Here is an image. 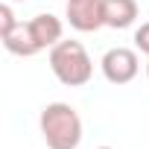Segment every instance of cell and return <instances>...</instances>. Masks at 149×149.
<instances>
[{
  "label": "cell",
  "mask_w": 149,
  "mask_h": 149,
  "mask_svg": "<svg viewBox=\"0 0 149 149\" xmlns=\"http://www.w3.org/2000/svg\"><path fill=\"white\" fill-rule=\"evenodd\" d=\"M64 18L76 32H97L100 26H105L102 0H67Z\"/></svg>",
  "instance_id": "obj_4"
},
{
  "label": "cell",
  "mask_w": 149,
  "mask_h": 149,
  "mask_svg": "<svg viewBox=\"0 0 149 149\" xmlns=\"http://www.w3.org/2000/svg\"><path fill=\"white\" fill-rule=\"evenodd\" d=\"M15 24H18V18H15V12H12V3L6 0V3L0 6V35H3V32H9Z\"/></svg>",
  "instance_id": "obj_8"
},
{
  "label": "cell",
  "mask_w": 149,
  "mask_h": 149,
  "mask_svg": "<svg viewBox=\"0 0 149 149\" xmlns=\"http://www.w3.org/2000/svg\"><path fill=\"white\" fill-rule=\"evenodd\" d=\"M146 76H149V64H146Z\"/></svg>",
  "instance_id": "obj_12"
},
{
  "label": "cell",
  "mask_w": 149,
  "mask_h": 149,
  "mask_svg": "<svg viewBox=\"0 0 149 149\" xmlns=\"http://www.w3.org/2000/svg\"><path fill=\"white\" fill-rule=\"evenodd\" d=\"M102 76L111 82V85H129L134 76H137V70H140V61H137V53L129 50V47H111L102 61Z\"/></svg>",
  "instance_id": "obj_3"
},
{
  "label": "cell",
  "mask_w": 149,
  "mask_h": 149,
  "mask_svg": "<svg viewBox=\"0 0 149 149\" xmlns=\"http://www.w3.org/2000/svg\"><path fill=\"white\" fill-rule=\"evenodd\" d=\"M0 38H3V47H6L12 56L32 58V56H38V53H41V47H38V41H35V35H32L29 21H18L9 32H3Z\"/></svg>",
  "instance_id": "obj_5"
},
{
  "label": "cell",
  "mask_w": 149,
  "mask_h": 149,
  "mask_svg": "<svg viewBox=\"0 0 149 149\" xmlns=\"http://www.w3.org/2000/svg\"><path fill=\"white\" fill-rule=\"evenodd\" d=\"M41 137L47 149H79L82 143V117L67 102H50L38 117Z\"/></svg>",
  "instance_id": "obj_1"
},
{
  "label": "cell",
  "mask_w": 149,
  "mask_h": 149,
  "mask_svg": "<svg viewBox=\"0 0 149 149\" xmlns=\"http://www.w3.org/2000/svg\"><path fill=\"white\" fill-rule=\"evenodd\" d=\"M97 149H111V146H97Z\"/></svg>",
  "instance_id": "obj_11"
},
{
  "label": "cell",
  "mask_w": 149,
  "mask_h": 149,
  "mask_svg": "<svg viewBox=\"0 0 149 149\" xmlns=\"http://www.w3.org/2000/svg\"><path fill=\"white\" fill-rule=\"evenodd\" d=\"M105 26L111 29H129L137 21V0H102Z\"/></svg>",
  "instance_id": "obj_7"
},
{
  "label": "cell",
  "mask_w": 149,
  "mask_h": 149,
  "mask_svg": "<svg viewBox=\"0 0 149 149\" xmlns=\"http://www.w3.org/2000/svg\"><path fill=\"white\" fill-rule=\"evenodd\" d=\"M29 26H32V35H35V41H38L41 50H53L61 41V32H64L61 21L56 15H50V12H41V15L29 18Z\"/></svg>",
  "instance_id": "obj_6"
},
{
  "label": "cell",
  "mask_w": 149,
  "mask_h": 149,
  "mask_svg": "<svg viewBox=\"0 0 149 149\" xmlns=\"http://www.w3.org/2000/svg\"><path fill=\"white\" fill-rule=\"evenodd\" d=\"M134 47H137L143 56H149V21L137 26V32H134Z\"/></svg>",
  "instance_id": "obj_9"
},
{
  "label": "cell",
  "mask_w": 149,
  "mask_h": 149,
  "mask_svg": "<svg viewBox=\"0 0 149 149\" xmlns=\"http://www.w3.org/2000/svg\"><path fill=\"white\" fill-rule=\"evenodd\" d=\"M9 3H26V0H9Z\"/></svg>",
  "instance_id": "obj_10"
},
{
  "label": "cell",
  "mask_w": 149,
  "mask_h": 149,
  "mask_svg": "<svg viewBox=\"0 0 149 149\" xmlns=\"http://www.w3.org/2000/svg\"><path fill=\"white\" fill-rule=\"evenodd\" d=\"M50 70L61 85L82 88L94 76V61H91V56H88L82 41H64L61 38L50 50Z\"/></svg>",
  "instance_id": "obj_2"
}]
</instances>
